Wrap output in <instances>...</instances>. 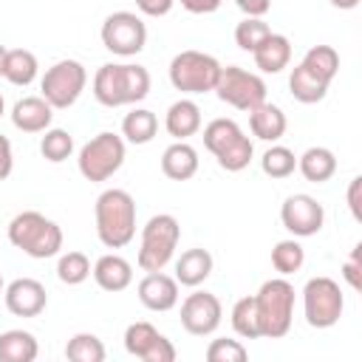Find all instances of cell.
Instances as JSON below:
<instances>
[{
    "label": "cell",
    "instance_id": "1",
    "mask_svg": "<svg viewBox=\"0 0 362 362\" xmlns=\"http://www.w3.org/2000/svg\"><path fill=\"white\" fill-rule=\"evenodd\" d=\"M150 93V71L136 62H105L93 74V96L105 107L136 105Z\"/></svg>",
    "mask_w": 362,
    "mask_h": 362
},
{
    "label": "cell",
    "instance_id": "2",
    "mask_svg": "<svg viewBox=\"0 0 362 362\" xmlns=\"http://www.w3.org/2000/svg\"><path fill=\"white\" fill-rule=\"evenodd\" d=\"M96 238L107 249H122L136 238V201L127 189L110 187L93 204Z\"/></svg>",
    "mask_w": 362,
    "mask_h": 362
},
{
    "label": "cell",
    "instance_id": "3",
    "mask_svg": "<svg viewBox=\"0 0 362 362\" xmlns=\"http://www.w3.org/2000/svg\"><path fill=\"white\" fill-rule=\"evenodd\" d=\"M8 243L34 260H45V257L59 255L62 229L57 221L45 218L42 212L25 209L8 221Z\"/></svg>",
    "mask_w": 362,
    "mask_h": 362
},
{
    "label": "cell",
    "instance_id": "4",
    "mask_svg": "<svg viewBox=\"0 0 362 362\" xmlns=\"http://www.w3.org/2000/svg\"><path fill=\"white\" fill-rule=\"evenodd\" d=\"M255 297V311H257V328L260 337L266 339H280L291 331L294 320V286L280 274L266 280Z\"/></svg>",
    "mask_w": 362,
    "mask_h": 362
},
{
    "label": "cell",
    "instance_id": "5",
    "mask_svg": "<svg viewBox=\"0 0 362 362\" xmlns=\"http://www.w3.org/2000/svg\"><path fill=\"white\" fill-rule=\"evenodd\" d=\"M204 147L218 158L226 173H240L249 167L255 147L235 119H212L204 127Z\"/></svg>",
    "mask_w": 362,
    "mask_h": 362
},
{
    "label": "cell",
    "instance_id": "6",
    "mask_svg": "<svg viewBox=\"0 0 362 362\" xmlns=\"http://www.w3.org/2000/svg\"><path fill=\"white\" fill-rule=\"evenodd\" d=\"M178 240H181V226H178L175 215H170V212L153 215L141 226V243H139V255H136L139 269L141 272H161L173 260Z\"/></svg>",
    "mask_w": 362,
    "mask_h": 362
},
{
    "label": "cell",
    "instance_id": "7",
    "mask_svg": "<svg viewBox=\"0 0 362 362\" xmlns=\"http://www.w3.org/2000/svg\"><path fill=\"white\" fill-rule=\"evenodd\" d=\"M124 156H127V147H124V139L110 133V130H102L96 133L90 141L82 144L79 156H76V167L82 173L85 181H107L113 178L122 164H124Z\"/></svg>",
    "mask_w": 362,
    "mask_h": 362
},
{
    "label": "cell",
    "instance_id": "8",
    "mask_svg": "<svg viewBox=\"0 0 362 362\" xmlns=\"http://www.w3.org/2000/svg\"><path fill=\"white\" fill-rule=\"evenodd\" d=\"M221 68L223 65L212 54L187 48L170 59L167 74H170V85L181 93H209L218 85Z\"/></svg>",
    "mask_w": 362,
    "mask_h": 362
},
{
    "label": "cell",
    "instance_id": "9",
    "mask_svg": "<svg viewBox=\"0 0 362 362\" xmlns=\"http://www.w3.org/2000/svg\"><path fill=\"white\" fill-rule=\"evenodd\" d=\"M88 85V71L79 59H59L51 68H45L42 79H40V96L54 107V110H65L71 105H76V99L82 96Z\"/></svg>",
    "mask_w": 362,
    "mask_h": 362
},
{
    "label": "cell",
    "instance_id": "10",
    "mask_svg": "<svg viewBox=\"0 0 362 362\" xmlns=\"http://www.w3.org/2000/svg\"><path fill=\"white\" fill-rule=\"evenodd\" d=\"M345 311V297L337 280L320 274L303 286V314L311 328H331Z\"/></svg>",
    "mask_w": 362,
    "mask_h": 362
},
{
    "label": "cell",
    "instance_id": "11",
    "mask_svg": "<svg viewBox=\"0 0 362 362\" xmlns=\"http://www.w3.org/2000/svg\"><path fill=\"white\" fill-rule=\"evenodd\" d=\"M102 45L116 57H136L147 45V25L136 11H113L102 23Z\"/></svg>",
    "mask_w": 362,
    "mask_h": 362
},
{
    "label": "cell",
    "instance_id": "12",
    "mask_svg": "<svg viewBox=\"0 0 362 362\" xmlns=\"http://www.w3.org/2000/svg\"><path fill=\"white\" fill-rule=\"evenodd\" d=\"M215 93H218L221 102L232 105L235 110L249 113L260 102H266V82L257 74H252L240 65H226V68H221Z\"/></svg>",
    "mask_w": 362,
    "mask_h": 362
},
{
    "label": "cell",
    "instance_id": "13",
    "mask_svg": "<svg viewBox=\"0 0 362 362\" xmlns=\"http://www.w3.org/2000/svg\"><path fill=\"white\" fill-rule=\"evenodd\" d=\"M280 221H283V226H286L294 238H311V235H317V232L322 229V223H325V209H322V204H320L314 195H308V192H294V195H288V198L283 201V206H280Z\"/></svg>",
    "mask_w": 362,
    "mask_h": 362
},
{
    "label": "cell",
    "instance_id": "14",
    "mask_svg": "<svg viewBox=\"0 0 362 362\" xmlns=\"http://www.w3.org/2000/svg\"><path fill=\"white\" fill-rule=\"evenodd\" d=\"M223 305L212 291H192L181 303V325L192 337H209L218 331Z\"/></svg>",
    "mask_w": 362,
    "mask_h": 362
},
{
    "label": "cell",
    "instance_id": "15",
    "mask_svg": "<svg viewBox=\"0 0 362 362\" xmlns=\"http://www.w3.org/2000/svg\"><path fill=\"white\" fill-rule=\"evenodd\" d=\"M124 351L141 362H173L175 359V345L158 334L156 325L150 322H130L124 328Z\"/></svg>",
    "mask_w": 362,
    "mask_h": 362
},
{
    "label": "cell",
    "instance_id": "16",
    "mask_svg": "<svg viewBox=\"0 0 362 362\" xmlns=\"http://www.w3.org/2000/svg\"><path fill=\"white\" fill-rule=\"evenodd\" d=\"M3 300H6V308L14 317H37L48 305L45 286L40 280H34V277H17V280H11L3 288Z\"/></svg>",
    "mask_w": 362,
    "mask_h": 362
},
{
    "label": "cell",
    "instance_id": "17",
    "mask_svg": "<svg viewBox=\"0 0 362 362\" xmlns=\"http://www.w3.org/2000/svg\"><path fill=\"white\" fill-rule=\"evenodd\" d=\"M136 294H139L144 308H150V311H170V308L178 305V280L164 274V269L161 272H147L139 280Z\"/></svg>",
    "mask_w": 362,
    "mask_h": 362
},
{
    "label": "cell",
    "instance_id": "18",
    "mask_svg": "<svg viewBox=\"0 0 362 362\" xmlns=\"http://www.w3.org/2000/svg\"><path fill=\"white\" fill-rule=\"evenodd\" d=\"M54 107L42 96H23L11 107V124L23 133H45L51 127Z\"/></svg>",
    "mask_w": 362,
    "mask_h": 362
},
{
    "label": "cell",
    "instance_id": "19",
    "mask_svg": "<svg viewBox=\"0 0 362 362\" xmlns=\"http://www.w3.org/2000/svg\"><path fill=\"white\" fill-rule=\"evenodd\" d=\"M90 274H93L96 286H99L102 291H110V294L124 291V288L133 283V266H130V260H124L122 255H113V252H110V255H102V257L93 263Z\"/></svg>",
    "mask_w": 362,
    "mask_h": 362
},
{
    "label": "cell",
    "instance_id": "20",
    "mask_svg": "<svg viewBox=\"0 0 362 362\" xmlns=\"http://www.w3.org/2000/svg\"><path fill=\"white\" fill-rule=\"evenodd\" d=\"M164 130L175 139V141H187L189 136H195L201 130V107L192 99H178L167 107L164 113Z\"/></svg>",
    "mask_w": 362,
    "mask_h": 362
},
{
    "label": "cell",
    "instance_id": "21",
    "mask_svg": "<svg viewBox=\"0 0 362 362\" xmlns=\"http://www.w3.org/2000/svg\"><path fill=\"white\" fill-rule=\"evenodd\" d=\"M252 57H255V68L257 71H263V74H280L283 68H288V62H291V42H288V37L286 34H269L255 51H252Z\"/></svg>",
    "mask_w": 362,
    "mask_h": 362
},
{
    "label": "cell",
    "instance_id": "22",
    "mask_svg": "<svg viewBox=\"0 0 362 362\" xmlns=\"http://www.w3.org/2000/svg\"><path fill=\"white\" fill-rule=\"evenodd\" d=\"M286 127H288L286 113L272 102H260L255 110H249V130L260 141H272V144L280 141Z\"/></svg>",
    "mask_w": 362,
    "mask_h": 362
},
{
    "label": "cell",
    "instance_id": "23",
    "mask_svg": "<svg viewBox=\"0 0 362 362\" xmlns=\"http://www.w3.org/2000/svg\"><path fill=\"white\" fill-rule=\"evenodd\" d=\"M161 173L170 181H189L198 173V150L187 141H173L161 153Z\"/></svg>",
    "mask_w": 362,
    "mask_h": 362
},
{
    "label": "cell",
    "instance_id": "24",
    "mask_svg": "<svg viewBox=\"0 0 362 362\" xmlns=\"http://www.w3.org/2000/svg\"><path fill=\"white\" fill-rule=\"evenodd\" d=\"M212 266H215V260H212V255L206 249H201V246L187 249L175 260V280H178V286L198 288L212 274Z\"/></svg>",
    "mask_w": 362,
    "mask_h": 362
},
{
    "label": "cell",
    "instance_id": "25",
    "mask_svg": "<svg viewBox=\"0 0 362 362\" xmlns=\"http://www.w3.org/2000/svg\"><path fill=\"white\" fill-rule=\"evenodd\" d=\"M297 170L311 184H325L337 173V156L328 147H308L303 156H297Z\"/></svg>",
    "mask_w": 362,
    "mask_h": 362
},
{
    "label": "cell",
    "instance_id": "26",
    "mask_svg": "<svg viewBox=\"0 0 362 362\" xmlns=\"http://www.w3.org/2000/svg\"><path fill=\"white\" fill-rule=\"evenodd\" d=\"M40 354L37 337L23 328H11L0 334V362H34Z\"/></svg>",
    "mask_w": 362,
    "mask_h": 362
},
{
    "label": "cell",
    "instance_id": "27",
    "mask_svg": "<svg viewBox=\"0 0 362 362\" xmlns=\"http://www.w3.org/2000/svg\"><path fill=\"white\" fill-rule=\"evenodd\" d=\"M328 88H331V85L322 82L320 76H314L303 62L294 65L291 74H288V90H291V96H294L297 102H303V105H317V102H322L325 93H328Z\"/></svg>",
    "mask_w": 362,
    "mask_h": 362
},
{
    "label": "cell",
    "instance_id": "28",
    "mask_svg": "<svg viewBox=\"0 0 362 362\" xmlns=\"http://www.w3.org/2000/svg\"><path fill=\"white\" fill-rule=\"evenodd\" d=\"M158 133V116L147 107H133L122 119V139L130 144H150Z\"/></svg>",
    "mask_w": 362,
    "mask_h": 362
},
{
    "label": "cell",
    "instance_id": "29",
    "mask_svg": "<svg viewBox=\"0 0 362 362\" xmlns=\"http://www.w3.org/2000/svg\"><path fill=\"white\" fill-rule=\"evenodd\" d=\"M40 62L28 48H11L6 54V68H3V79L17 85V88H28L37 79Z\"/></svg>",
    "mask_w": 362,
    "mask_h": 362
},
{
    "label": "cell",
    "instance_id": "30",
    "mask_svg": "<svg viewBox=\"0 0 362 362\" xmlns=\"http://www.w3.org/2000/svg\"><path fill=\"white\" fill-rule=\"evenodd\" d=\"M300 62H303L314 76H320V79L328 82V85H331L334 76L339 74V54H337V48H331V45H311Z\"/></svg>",
    "mask_w": 362,
    "mask_h": 362
},
{
    "label": "cell",
    "instance_id": "31",
    "mask_svg": "<svg viewBox=\"0 0 362 362\" xmlns=\"http://www.w3.org/2000/svg\"><path fill=\"white\" fill-rule=\"evenodd\" d=\"M303 263H305V249L297 243V238H286V240H277L274 243V249H272V266H274V272H280L286 277V274L300 272Z\"/></svg>",
    "mask_w": 362,
    "mask_h": 362
},
{
    "label": "cell",
    "instance_id": "32",
    "mask_svg": "<svg viewBox=\"0 0 362 362\" xmlns=\"http://www.w3.org/2000/svg\"><path fill=\"white\" fill-rule=\"evenodd\" d=\"M260 170L269 175V178H288L294 170H297V156L294 150H288L286 144H272L263 158H260Z\"/></svg>",
    "mask_w": 362,
    "mask_h": 362
},
{
    "label": "cell",
    "instance_id": "33",
    "mask_svg": "<svg viewBox=\"0 0 362 362\" xmlns=\"http://www.w3.org/2000/svg\"><path fill=\"white\" fill-rule=\"evenodd\" d=\"M90 260H88V255L85 252H65V255H59V260H57V277H59V283H65V286H79V283H85L88 277H90Z\"/></svg>",
    "mask_w": 362,
    "mask_h": 362
},
{
    "label": "cell",
    "instance_id": "34",
    "mask_svg": "<svg viewBox=\"0 0 362 362\" xmlns=\"http://www.w3.org/2000/svg\"><path fill=\"white\" fill-rule=\"evenodd\" d=\"M65 356L71 362H102L105 359V345L96 334H74L65 345Z\"/></svg>",
    "mask_w": 362,
    "mask_h": 362
},
{
    "label": "cell",
    "instance_id": "35",
    "mask_svg": "<svg viewBox=\"0 0 362 362\" xmlns=\"http://www.w3.org/2000/svg\"><path fill=\"white\" fill-rule=\"evenodd\" d=\"M40 153H42V158L51 161V164H59V161L71 158V153H74V139H71V133L62 130V127H48L45 136L40 139Z\"/></svg>",
    "mask_w": 362,
    "mask_h": 362
},
{
    "label": "cell",
    "instance_id": "36",
    "mask_svg": "<svg viewBox=\"0 0 362 362\" xmlns=\"http://www.w3.org/2000/svg\"><path fill=\"white\" fill-rule=\"evenodd\" d=\"M232 331L243 339H257L260 337V328H257V311H255V297H240L235 305H232Z\"/></svg>",
    "mask_w": 362,
    "mask_h": 362
},
{
    "label": "cell",
    "instance_id": "37",
    "mask_svg": "<svg viewBox=\"0 0 362 362\" xmlns=\"http://www.w3.org/2000/svg\"><path fill=\"white\" fill-rule=\"evenodd\" d=\"M269 34H272V28H269V23H266L263 17H246V20H240V23L235 25V42H238L240 51H249V54H252Z\"/></svg>",
    "mask_w": 362,
    "mask_h": 362
},
{
    "label": "cell",
    "instance_id": "38",
    "mask_svg": "<svg viewBox=\"0 0 362 362\" xmlns=\"http://www.w3.org/2000/svg\"><path fill=\"white\" fill-rule=\"evenodd\" d=\"M246 356H249V351L240 339L221 337V339H212L206 345V359L209 362H246Z\"/></svg>",
    "mask_w": 362,
    "mask_h": 362
},
{
    "label": "cell",
    "instance_id": "39",
    "mask_svg": "<svg viewBox=\"0 0 362 362\" xmlns=\"http://www.w3.org/2000/svg\"><path fill=\"white\" fill-rule=\"evenodd\" d=\"M342 277L348 280V286H351L354 291L362 288V243H356V246L351 249V257L342 263Z\"/></svg>",
    "mask_w": 362,
    "mask_h": 362
},
{
    "label": "cell",
    "instance_id": "40",
    "mask_svg": "<svg viewBox=\"0 0 362 362\" xmlns=\"http://www.w3.org/2000/svg\"><path fill=\"white\" fill-rule=\"evenodd\" d=\"M173 6H175V0H136V8L144 17H164L173 11Z\"/></svg>",
    "mask_w": 362,
    "mask_h": 362
},
{
    "label": "cell",
    "instance_id": "41",
    "mask_svg": "<svg viewBox=\"0 0 362 362\" xmlns=\"http://www.w3.org/2000/svg\"><path fill=\"white\" fill-rule=\"evenodd\" d=\"M14 170V150H11V141L0 133V181H6Z\"/></svg>",
    "mask_w": 362,
    "mask_h": 362
},
{
    "label": "cell",
    "instance_id": "42",
    "mask_svg": "<svg viewBox=\"0 0 362 362\" xmlns=\"http://www.w3.org/2000/svg\"><path fill=\"white\" fill-rule=\"evenodd\" d=\"M235 6L246 14V17H263L272 8V0H235Z\"/></svg>",
    "mask_w": 362,
    "mask_h": 362
},
{
    "label": "cell",
    "instance_id": "43",
    "mask_svg": "<svg viewBox=\"0 0 362 362\" xmlns=\"http://www.w3.org/2000/svg\"><path fill=\"white\" fill-rule=\"evenodd\" d=\"M223 0H181V6L189 11V14H212L221 8Z\"/></svg>",
    "mask_w": 362,
    "mask_h": 362
},
{
    "label": "cell",
    "instance_id": "44",
    "mask_svg": "<svg viewBox=\"0 0 362 362\" xmlns=\"http://www.w3.org/2000/svg\"><path fill=\"white\" fill-rule=\"evenodd\" d=\"M359 187H362V178L359 175L351 178V184H348V209H351V215L356 221L362 218V209H359Z\"/></svg>",
    "mask_w": 362,
    "mask_h": 362
},
{
    "label": "cell",
    "instance_id": "45",
    "mask_svg": "<svg viewBox=\"0 0 362 362\" xmlns=\"http://www.w3.org/2000/svg\"><path fill=\"white\" fill-rule=\"evenodd\" d=\"M334 8H342V11H351V8H356L359 6V0H328Z\"/></svg>",
    "mask_w": 362,
    "mask_h": 362
},
{
    "label": "cell",
    "instance_id": "46",
    "mask_svg": "<svg viewBox=\"0 0 362 362\" xmlns=\"http://www.w3.org/2000/svg\"><path fill=\"white\" fill-rule=\"evenodd\" d=\"M6 54H8V48L0 45V76H3V68H6Z\"/></svg>",
    "mask_w": 362,
    "mask_h": 362
},
{
    "label": "cell",
    "instance_id": "47",
    "mask_svg": "<svg viewBox=\"0 0 362 362\" xmlns=\"http://www.w3.org/2000/svg\"><path fill=\"white\" fill-rule=\"evenodd\" d=\"M6 113V99H3V93H0V116Z\"/></svg>",
    "mask_w": 362,
    "mask_h": 362
},
{
    "label": "cell",
    "instance_id": "48",
    "mask_svg": "<svg viewBox=\"0 0 362 362\" xmlns=\"http://www.w3.org/2000/svg\"><path fill=\"white\" fill-rule=\"evenodd\" d=\"M3 288H6V283H3V274H0V294H3Z\"/></svg>",
    "mask_w": 362,
    "mask_h": 362
}]
</instances>
